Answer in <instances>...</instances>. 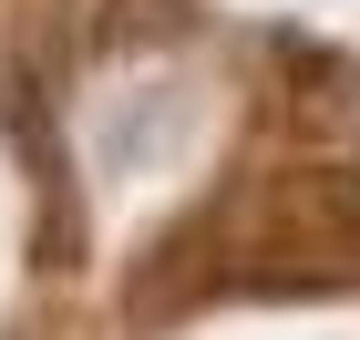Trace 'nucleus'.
<instances>
[{
  "instance_id": "obj_1",
  "label": "nucleus",
  "mask_w": 360,
  "mask_h": 340,
  "mask_svg": "<svg viewBox=\"0 0 360 340\" xmlns=\"http://www.w3.org/2000/svg\"><path fill=\"white\" fill-rule=\"evenodd\" d=\"M237 289H360V165L278 175L248 227Z\"/></svg>"
}]
</instances>
